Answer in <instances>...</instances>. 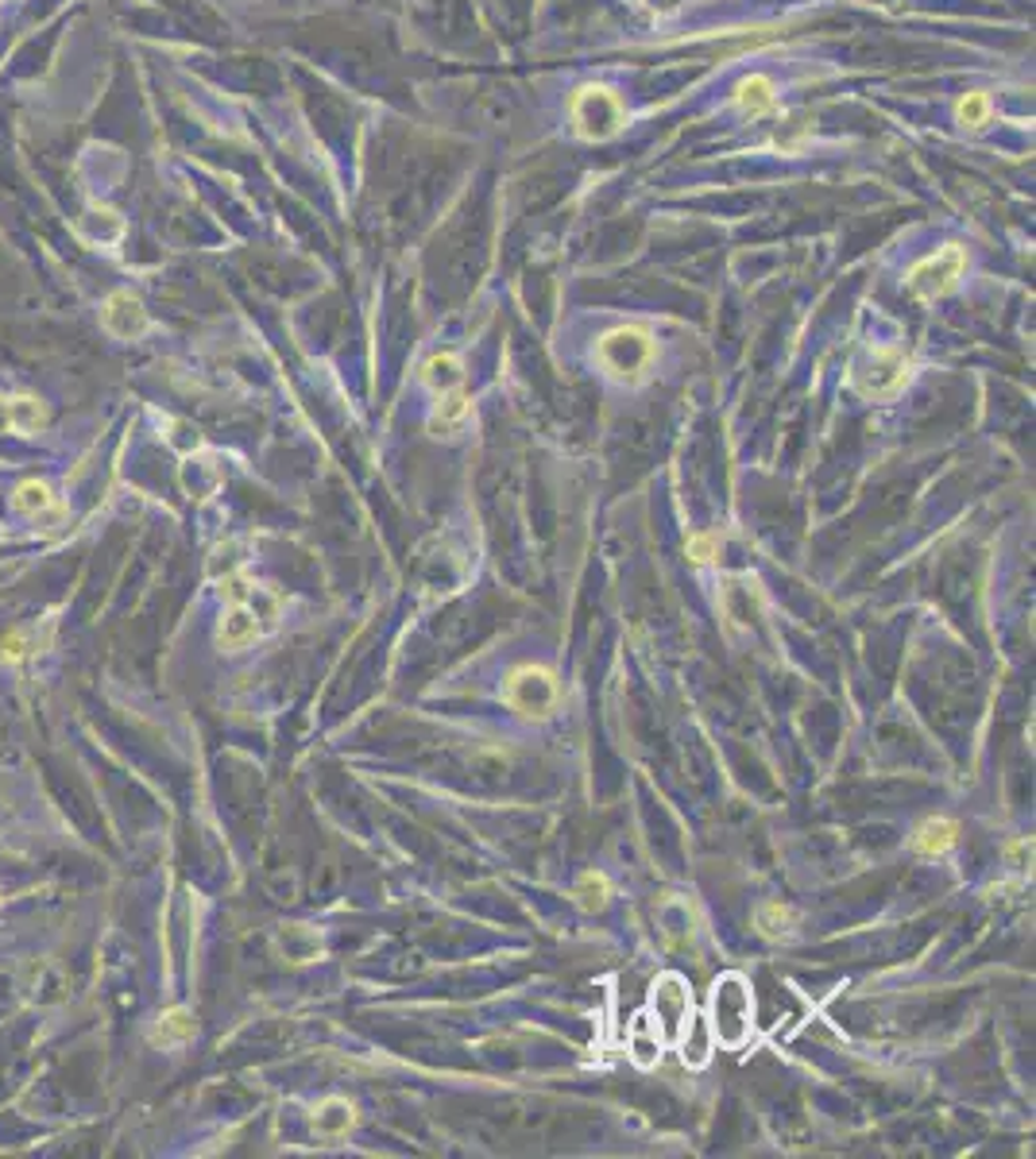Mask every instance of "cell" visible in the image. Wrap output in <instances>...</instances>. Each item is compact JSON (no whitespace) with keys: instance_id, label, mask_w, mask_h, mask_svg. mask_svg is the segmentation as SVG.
I'll use <instances>...</instances> for the list:
<instances>
[{"instance_id":"cell-1","label":"cell","mask_w":1036,"mask_h":1159,"mask_svg":"<svg viewBox=\"0 0 1036 1159\" xmlns=\"http://www.w3.org/2000/svg\"><path fill=\"white\" fill-rule=\"evenodd\" d=\"M708 1029L716 1044L739 1051L754 1032V993L742 974H720L708 993Z\"/></svg>"},{"instance_id":"cell-2","label":"cell","mask_w":1036,"mask_h":1159,"mask_svg":"<svg viewBox=\"0 0 1036 1159\" xmlns=\"http://www.w3.org/2000/svg\"><path fill=\"white\" fill-rule=\"evenodd\" d=\"M596 356H600V363L608 367L611 379H619V383H639L642 375L650 372L654 356H658V344H654V336L646 333V329L619 325V329H611V333L600 336Z\"/></svg>"},{"instance_id":"cell-3","label":"cell","mask_w":1036,"mask_h":1159,"mask_svg":"<svg viewBox=\"0 0 1036 1159\" xmlns=\"http://www.w3.org/2000/svg\"><path fill=\"white\" fill-rule=\"evenodd\" d=\"M569 116H572V131H577L580 140L600 143L611 140L627 124V105L608 85H584V90L572 93Z\"/></svg>"},{"instance_id":"cell-4","label":"cell","mask_w":1036,"mask_h":1159,"mask_svg":"<svg viewBox=\"0 0 1036 1159\" xmlns=\"http://www.w3.org/2000/svg\"><path fill=\"white\" fill-rule=\"evenodd\" d=\"M503 700L522 719H549L558 707V680L541 665H518L503 680Z\"/></svg>"},{"instance_id":"cell-5","label":"cell","mask_w":1036,"mask_h":1159,"mask_svg":"<svg viewBox=\"0 0 1036 1159\" xmlns=\"http://www.w3.org/2000/svg\"><path fill=\"white\" fill-rule=\"evenodd\" d=\"M963 271H967V252L959 248V244H947V248H940V252H932V255H925L921 263H913V271L905 275V286H909L916 298L936 302V298H947V294L959 286Z\"/></svg>"},{"instance_id":"cell-6","label":"cell","mask_w":1036,"mask_h":1159,"mask_svg":"<svg viewBox=\"0 0 1036 1159\" xmlns=\"http://www.w3.org/2000/svg\"><path fill=\"white\" fill-rule=\"evenodd\" d=\"M650 1017L658 1020V1029L661 1036H665V1044H673V1039L681 1036L685 1029V1020H689L692 1013V989L689 982L681 978V974H661L658 982H654L650 989Z\"/></svg>"},{"instance_id":"cell-7","label":"cell","mask_w":1036,"mask_h":1159,"mask_svg":"<svg viewBox=\"0 0 1036 1159\" xmlns=\"http://www.w3.org/2000/svg\"><path fill=\"white\" fill-rule=\"evenodd\" d=\"M905 375H909L905 356L897 348H878L854 372V387H859L863 398H890V394H897L905 387Z\"/></svg>"},{"instance_id":"cell-8","label":"cell","mask_w":1036,"mask_h":1159,"mask_svg":"<svg viewBox=\"0 0 1036 1159\" xmlns=\"http://www.w3.org/2000/svg\"><path fill=\"white\" fill-rule=\"evenodd\" d=\"M264 638V615L255 607V592L240 604H229V611L221 615V626H217V645L229 649V654H240L248 645H255Z\"/></svg>"},{"instance_id":"cell-9","label":"cell","mask_w":1036,"mask_h":1159,"mask_svg":"<svg viewBox=\"0 0 1036 1159\" xmlns=\"http://www.w3.org/2000/svg\"><path fill=\"white\" fill-rule=\"evenodd\" d=\"M101 325L109 329L116 341H140L152 322H147V310L136 298L132 291H112L109 298L101 302Z\"/></svg>"},{"instance_id":"cell-10","label":"cell","mask_w":1036,"mask_h":1159,"mask_svg":"<svg viewBox=\"0 0 1036 1159\" xmlns=\"http://www.w3.org/2000/svg\"><path fill=\"white\" fill-rule=\"evenodd\" d=\"M627 1055L639 1063L642 1070H650L661 1063V1055H665V1036H661L658 1029V1020L650 1017V1013H642V1017L630 1020V1029H627Z\"/></svg>"},{"instance_id":"cell-11","label":"cell","mask_w":1036,"mask_h":1159,"mask_svg":"<svg viewBox=\"0 0 1036 1159\" xmlns=\"http://www.w3.org/2000/svg\"><path fill=\"white\" fill-rule=\"evenodd\" d=\"M193 1036H198V1020H193V1013H190V1008H183V1005H174V1008H167V1013H159V1017H155V1024H152V1032H147V1039H152L155 1048H167V1051L186 1048Z\"/></svg>"},{"instance_id":"cell-12","label":"cell","mask_w":1036,"mask_h":1159,"mask_svg":"<svg viewBox=\"0 0 1036 1159\" xmlns=\"http://www.w3.org/2000/svg\"><path fill=\"white\" fill-rule=\"evenodd\" d=\"M673 1044H677V1051H681L685 1067H692V1070L708 1067L711 1051H716V1036H711V1029H708V1017H696V1013H689L681 1036L673 1039Z\"/></svg>"},{"instance_id":"cell-13","label":"cell","mask_w":1036,"mask_h":1159,"mask_svg":"<svg viewBox=\"0 0 1036 1159\" xmlns=\"http://www.w3.org/2000/svg\"><path fill=\"white\" fill-rule=\"evenodd\" d=\"M959 843V824L944 816H932L913 831V850L921 858H944Z\"/></svg>"},{"instance_id":"cell-14","label":"cell","mask_w":1036,"mask_h":1159,"mask_svg":"<svg viewBox=\"0 0 1036 1159\" xmlns=\"http://www.w3.org/2000/svg\"><path fill=\"white\" fill-rule=\"evenodd\" d=\"M468 413H472V398H468L460 387L449 394H437V406H434V413H429V429H434L437 437H453V434H460V425L468 422Z\"/></svg>"},{"instance_id":"cell-15","label":"cell","mask_w":1036,"mask_h":1159,"mask_svg":"<svg viewBox=\"0 0 1036 1159\" xmlns=\"http://www.w3.org/2000/svg\"><path fill=\"white\" fill-rule=\"evenodd\" d=\"M735 105H739L747 116H763V112H770L773 105H778V85H773V78H766V74H751V78H742L739 85H735Z\"/></svg>"},{"instance_id":"cell-16","label":"cell","mask_w":1036,"mask_h":1159,"mask_svg":"<svg viewBox=\"0 0 1036 1159\" xmlns=\"http://www.w3.org/2000/svg\"><path fill=\"white\" fill-rule=\"evenodd\" d=\"M422 383H426L434 394L457 391V387L465 383V363H460L453 353H434L426 363H422Z\"/></svg>"},{"instance_id":"cell-17","label":"cell","mask_w":1036,"mask_h":1159,"mask_svg":"<svg viewBox=\"0 0 1036 1159\" xmlns=\"http://www.w3.org/2000/svg\"><path fill=\"white\" fill-rule=\"evenodd\" d=\"M47 642H51V626H47L43 635H40V626H35V623H31V626H16V630H12V635L4 638V642H0V657H4V661H28V657L40 654V649H43Z\"/></svg>"},{"instance_id":"cell-18","label":"cell","mask_w":1036,"mask_h":1159,"mask_svg":"<svg viewBox=\"0 0 1036 1159\" xmlns=\"http://www.w3.org/2000/svg\"><path fill=\"white\" fill-rule=\"evenodd\" d=\"M51 506H54V495L43 480H23V484H16V491H12V511L23 518H43Z\"/></svg>"},{"instance_id":"cell-19","label":"cell","mask_w":1036,"mask_h":1159,"mask_svg":"<svg viewBox=\"0 0 1036 1159\" xmlns=\"http://www.w3.org/2000/svg\"><path fill=\"white\" fill-rule=\"evenodd\" d=\"M356 1125V1109L348 1106L345 1098H329L317 1106L314 1113V1129L321 1132V1137H348V1129Z\"/></svg>"},{"instance_id":"cell-20","label":"cell","mask_w":1036,"mask_h":1159,"mask_svg":"<svg viewBox=\"0 0 1036 1159\" xmlns=\"http://www.w3.org/2000/svg\"><path fill=\"white\" fill-rule=\"evenodd\" d=\"M572 897H577V905L584 908V912H600L611 897V881L603 874H596V870H588V874H580V881L572 886Z\"/></svg>"},{"instance_id":"cell-21","label":"cell","mask_w":1036,"mask_h":1159,"mask_svg":"<svg viewBox=\"0 0 1036 1159\" xmlns=\"http://www.w3.org/2000/svg\"><path fill=\"white\" fill-rule=\"evenodd\" d=\"M47 422V410H43L40 398H31V394H20V398H12L9 403V425L16 429V434H35L40 425Z\"/></svg>"},{"instance_id":"cell-22","label":"cell","mask_w":1036,"mask_h":1159,"mask_svg":"<svg viewBox=\"0 0 1036 1159\" xmlns=\"http://www.w3.org/2000/svg\"><path fill=\"white\" fill-rule=\"evenodd\" d=\"M990 116H994V109H990V97L986 93H967L963 101H959V109H955V121L963 124V128H986L990 124Z\"/></svg>"},{"instance_id":"cell-23","label":"cell","mask_w":1036,"mask_h":1159,"mask_svg":"<svg viewBox=\"0 0 1036 1159\" xmlns=\"http://www.w3.org/2000/svg\"><path fill=\"white\" fill-rule=\"evenodd\" d=\"M789 924H792V917L785 912L782 905H763V908H758V927H763V936H770V939L785 936V931H789Z\"/></svg>"},{"instance_id":"cell-24","label":"cell","mask_w":1036,"mask_h":1159,"mask_svg":"<svg viewBox=\"0 0 1036 1159\" xmlns=\"http://www.w3.org/2000/svg\"><path fill=\"white\" fill-rule=\"evenodd\" d=\"M689 557H692V565H708V561H716V537L711 534L689 537Z\"/></svg>"}]
</instances>
